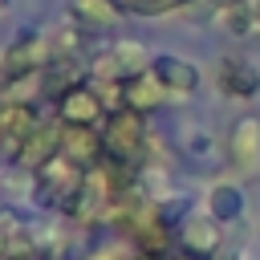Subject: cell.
I'll return each mask as SVG.
<instances>
[{
	"label": "cell",
	"mask_w": 260,
	"mask_h": 260,
	"mask_svg": "<svg viewBox=\"0 0 260 260\" xmlns=\"http://www.w3.org/2000/svg\"><path fill=\"white\" fill-rule=\"evenodd\" d=\"M81 183H85V171L73 167L65 154H57L53 162H45L32 175V195L41 207H69V199L81 191Z\"/></svg>",
	"instance_id": "1"
},
{
	"label": "cell",
	"mask_w": 260,
	"mask_h": 260,
	"mask_svg": "<svg viewBox=\"0 0 260 260\" xmlns=\"http://www.w3.org/2000/svg\"><path fill=\"white\" fill-rule=\"evenodd\" d=\"M102 138H106V158L134 162V167H138L142 154H146V126H142V114H134V110L110 114Z\"/></svg>",
	"instance_id": "2"
},
{
	"label": "cell",
	"mask_w": 260,
	"mask_h": 260,
	"mask_svg": "<svg viewBox=\"0 0 260 260\" xmlns=\"http://www.w3.org/2000/svg\"><path fill=\"white\" fill-rule=\"evenodd\" d=\"M53 65V45L49 37L41 32H20L4 57H0V77H20V73H37V69H49Z\"/></svg>",
	"instance_id": "3"
},
{
	"label": "cell",
	"mask_w": 260,
	"mask_h": 260,
	"mask_svg": "<svg viewBox=\"0 0 260 260\" xmlns=\"http://www.w3.org/2000/svg\"><path fill=\"white\" fill-rule=\"evenodd\" d=\"M61 154L81 167V171H93L106 162V138L93 130V126H65L61 122Z\"/></svg>",
	"instance_id": "4"
},
{
	"label": "cell",
	"mask_w": 260,
	"mask_h": 260,
	"mask_svg": "<svg viewBox=\"0 0 260 260\" xmlns=\"http://www.w3.org/2000/svg\"><path fill=\"white\" fill-rule=\"evenodd\" d=\"M228 154H232V167L244 179H260V118H240L232 126Z\"/></svg>",
	"instance_id": "5"
},
{
	"label": "cell",
	"mask_w": 260,
	"mask_h": 260,
	"mask_svg": "<svg viewBox=\"0 0 260 260\" xmlns=\"http://www.w3.org/2000/svg\"><path fill=\"white\" fill-rule=\"evenodd\" d=\"M61 154V122H37V130L20 142V154H16V162H20V171H28V175H37L45 162H53Z\"/></svg>",
	"instance_id": "6"
},
{
	"label": "cell",
	"mask_w": 260,
	"mask_h": 260,
	"mask_svg": "<svg viewBox=\"0 0 260 260\" xmlns=\"http://www.w3.org/2000/svg\"><path fill=\"white\" fill-rule=\"evenodd\" d=\"M219 244H223L219 219H211V215H191V219L179 228V248H183V256H191V260H215V256H219Z\"/></svg>",
	"instance_id": "7"
},
{
	"label": "cell",
	"mask_w": 260,
	"mask_h": 260,
	"mask_svg": "<svg viewBox=\"0 0 260 260\" xmlns=\"http://www.w3.org/2000/svg\"><path fill=\"white\" fill-rule=\"evenodd\" d=\"M150 73L162 81L167 98H191L199 89V69L187 61V57H175V53H158L150 61Z\"/></svg>",
	"instance_id": "8"
},
{
	"label": "cell",
	"mask_w": 260,
	"mask_h": 260,
	"mask_svg": "<svg viewBox=\"0 0 260 260\" xmlns=\"http://www.w3.org/2000/svg\"><path fill=\"white\" fill-rule=\"evenodd\" d=\"M57 114L65 126H98L106 118V102L93 85H73L65 98H57Z\"/></svg>",
	"instance_id": "9"
},
{
	"label": "cell",
	"mask_w": 260,
	"mask_h": 260,
	"mask_svg": "<svg viewBox=\"0 0 260 260\" xmlns=\"http://www.w3.org/2000/svg\"><path fill=\"white\" fill-rule=\"evenodd\" d=\"M37 130V114L32 106H16V102H0V142L4 150L16 158L20 154V142Z\"/></svg>",
	"instance_id": "10"
},
{
	"label": "cell",
	"mask_w": 260,
	"mask_h": 260,
	"mask_svg": "<svg viewBox=\"0 0 260 260\" xmlns=\"http://www.w3.org/2000/svg\"><path fill=\"white\" fill-rule=\"evenodd\" d=\"M215 85L228 98H256L260 93V73L248 61H240V57H223L219 69H215Z\"/></svg>",
	"instance_id": "11"
},
{
	"label": "cell",
	"mask_w": 260,
	"mask_h": 260,
	"mask_svg": "<svg viewBox=\"0 0 260 260\" xmlns=\"http://www.w3.org/2000/svg\"><path fill=\"white\" fill-rule=\"evenodd\" d=\"M162 98H167V89H162V81H158L150 69H146V73H134V77L122 81V102H126V110H134V114L154 110Z\"/></svg>",
	"instance_id": "12"
},
{
	"label": "cell",
	"mask_w": 260,
	"mask_h": 260,
	"mask_svg": "<svg viewBox=\"0 0 260 260\" xmlns=\"http://www.w3.org/2000/svg\"><path fill=\"white\" fill-rule=\"evenodd\" d=\"M69 16L81 24V28H114L118 16H122V4L118 0H69Z\"/></svg>",
	"instance_id": "13"
},
{
	"label": "cell",
	"mask_w": 260,
	"mask_h": 260,
	"mask_svg": "<svg viewBox=\"0 0 260 260\" xmlns=\"http://www.w3.org/2000/svg\"><path fill=\"white\" fill-rule=\"evenodd\" d=\"M207 215L219 219V223H232L244 215V191L236 183H215L211 195H207Z\"/></svg>",
	"instance_id": "14"
},
{
	"label": "cell",
	"mask_w": 260,
	"mask_h": 260,
	"mask_svg": "<svg viewBox=\"0 0 260 260\" xmlns=\"http://www.w3.org/2000/svg\"><path fill=\"white\" fill-rule=\"evenodd\" d=\"M215 20H219L223 32H232V37H248V28H256V20H252V0H240V4L215 8Z\"/></svg>",
	"instance_id": "15"
},
{
	"label": "cell",
	"mask_w": 260,
	"mask_h": 260,
	"mask_svg": "<svg viewBox=\"0 0 260 260\" xmlns=\"http://www.w3.org/2000/svg\"><path fill=\"white\" fill-rule=\"evenodd\" d=\"M122 12H134V16H162V12H179V8H191L199 0H118Z\"/></svg>",
	"instance_id": "16"
},
{
	"label": "cell",
	"mask_w": 260,
	"mask_h": 260,
	"mask_svg": "<svg viewBox=\"0 0 260 260\" xmlns=\"http://www.w3.org/2000/svg\"><path fill=\"white\" fill-rule=\"evenodd\" d=\"M252 20H256V28H260V0H252Z\"/></svg>",
	"instance_id": "17"
},
{
	"label": "cell",
	"mask_w": 260,
	"mask_h": 260,
	"mask_svg": "<svg viewBox=\"0 0 260 260\" xmlns=\"http://www.w3.org/2000/svg\"><path fill=\"white\" fill-rule=\"evenodd\" d=\"M0 8H4V0H0Z\"/></svg>",
	"instance_id": "18"
}]
</instances>
